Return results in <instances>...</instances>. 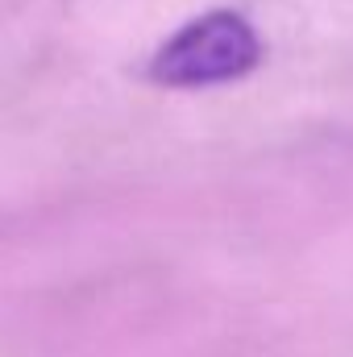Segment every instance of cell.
Wrapping results in <instances>:
<instances>
[{"label": "cell", "mask_w": 353, "mask_h": 357, "mask_svg": "<svg viewBox=\"0 0 353 357\" xmlns=\"http://www.w3.org/2000/svg\"><path fill=\"white\" fill-rule=\"evenodd\" d=\"M262 63V38L241 13L216 8L208 17H195L171 33L154 59H150V79L167 88H208V84H229L250 75Z\"/></svg>", "instance_id": "cell-1"}]
</instances>
